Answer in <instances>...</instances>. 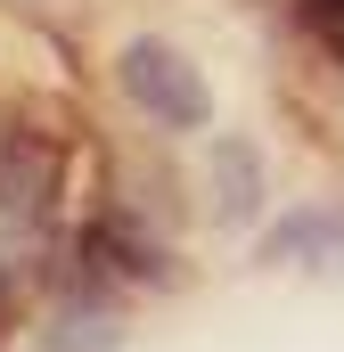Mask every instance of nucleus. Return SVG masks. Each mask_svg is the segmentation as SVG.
<instances>
[{"label": "nucleus", "instance_id": "obj_2", "mask_svg": "<svg viewBox=\"0 0 344 352\" xmlns=\"http://www.w3.org/2000/svg\"><path fill=\"white\" fill-rule=\"evenodd\" d=\"M262 254H270V263H312V254H336V263H344V213H295V221H279Z\"/></svg>", "mask_w": 344, "mask_h": 352}, {"label": "nucleus", "instance_id": "obj_1", "mask_svg": "<svg viewBox=\"0 0 344 352\" xmlns=\"http://www.w3.org/2000/svg\"><path fill=\"white\" fill-rule=\"evenodd\" d=\"M123 90L148 115H164V123H205V82H197V66L180 50H164V41H131L123 50Z\"/></svg>", "mask_w": 344, "mask_h": 352}, {"label": "nucleus", "instance_id": "obj_5", "mask_svg": "<svg viewBox=\"0 0 344 352\" xmlns=\"http://www.w3.org/2000/svg\"><path fill=\"white\" fill-rule=\"evenodd\" d=\"M303 16H312V33L328 50H344V0H303Z\"/></svg>", "mask_w": 344, "mask_h": 352}, {"label": "nucleus", "instance_id": "obj_4", "mask_svg": "<svg viewBox=\"0 0 344 352\" xmlns=\"http://www.w3.org/2000/svg\"><path fill=\"white\" fill-rule=\"evenodd\" d=\"M213 164H222V221H246L262 197V164L246 140H213Z\"/></svg>", "mask_w": 344, "mask_h": 352}, {"label": "nucleus", "instance_id": "obj_3", "mask_svg": "<svg viewBox=\"0 0 344 352\" xmlns=\"http://www.w3.org/2000/svg\"><path fill=\"white\" fill-rule=\"evenodd\" d=\"M41 188H50V148L41 140H0V205H41Z\"/></svg>", "mask_w": 344, "mask_h": 352}]
</instances>
